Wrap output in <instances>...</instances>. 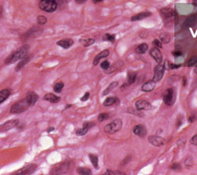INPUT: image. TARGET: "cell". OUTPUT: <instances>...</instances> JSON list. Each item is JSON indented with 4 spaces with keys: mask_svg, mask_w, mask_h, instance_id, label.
<instances>
[{
    "mask_svg": "<svg viewBox=\"0 0 197 175\" xmlns=\"http://www.w3.org/2000/svg\"><path fill=\"white\" fill-rule=\"evenodd\" d=\"M194 119H195V118H194L193 116H191V117H190V118H189V119H188V120H189V122H193V121H194Z\"/></svg>",
    "mask_w": 197,
    "mask_h": 175,
    "instance_id": "cell-48",
    "label": "cell"
},
{
    "mask_svg": "<svg viewBox=\"0 0 197 175\" xmlns=\"http://www.w3.org/2000/svg\"><path fill=\"white\" fill-rule=\"evenodd\" d=\"M18 123H19V121L17 119L8 121V122L4 123L3 125L0 126V131H8V130H10V129L16 127V126L18 125Z\"/></svg>",
    "mask_w": 197,
    "mask_h": 175,
    "instance_id": "cell-12",
    "label": "cell"
},
{
    "mask_svg": "<svg viewBox=\"0 0 197 175\" xmlns=\"http://www.w3.org/2000/svg\"><path fill=\"white\" fill-rule=\"evenodd\" d=\"M89 157H90V160H91L92 164H93V165H94V167H95L96 169H98V167H99V166H98V161H99L98 155L91 153V155H89Z\"/></svg>",
    "mask_w": 197,
    "mask_h": 175,
    "instance_id": "cell-26",
    "label": "cell"
},
{
    "mask_svg": "<svg viewBox=\"0 0 197 175\" xmlns=\"http://www.w3.org/2000/svg\"><path fill=\"white\" fill-rule=\"evenodd\" d=\"M121 126H122L121 120L115 119V120H113L112 123H109V125L105 126L104 131H105V133H107V134H114V133H117V131L120 130Z\"/></svg>",
    "mask_w": 197,
    "mask_h": 175,
    "instance_id": "cell-3",
    "label": "cell"
},
{
    "mask_svg": "<svg viewBox=\"0 0 197 175\" xmlns=\"http://www.w3.org/2000/svg\"><path fill=\"white\" fill-rule=\"evenodd\" d=\"M190 143H191V144H192V145H194V146H197V135L193 136L192 138H191Z\"/></svg>",
    "mask_w": 197,
    "mask_h": 175,
    "instance_id": "cell-40",
    "label": "cell"
},
{
    "mask_svg": "<svg viewBox=\"0 0 197 175\" xmlns=\"http://www.w3.org/2000/svg\"><path fill=\"white\" fill-rule=\"evenodd\" d=\"M94 123H85L84 126H83V128L81 129H78L76 131V135L78 136H84L85 134H87V132L89 131V129L94 127Z\"/></svg>",
    "mask_w": 197,
    "mask_h": 175,
    "instance_id": "cell-14",
    "label": "cell"
},
{
    "mask_svg": "<svg viewBox=\"0 0 197 175\" xmlns=\"http://www.w3.org/2000/svg\"><path fill=\"white\" fill-rule=\"evenodd\" d=\"M192 4L195 5V6H197V0H193L192 1Z\"/></svg>",
    "mask_w": 197,
    "mask_h": 175,
    "instance_id": "cell-49",
    "label": "cell"
},
{
    "mask_svg": "<svg viewBox=\"0 0 197 175\" xmlns=\"http://www.w3.org/2000/svg\"><path fill=\"white\" fill-rule=\"evenodd\" d=\"M133 133L135 134L136 136L144 137L145 135H146L147 131H146V128H145L143 125H137L133 128Z\"/></svg>",
    "mask_w": 197,
    "mask_h": 175,
    "instance_id": "cell-15",
    "label": "cell"
},
{
    "mask_svg": "<svg viewBox=\"0 0 197 175\" xmlns=\"http://www.w3.org/2000/svg\"><path fill=\"white\" fill-rule=\"evenodd\" d=\"M28 107H29V104H28V102H27V101L26 99H22V101H18L13 104L10 112L13 113V114H18V113L26 111Z\"/></svg>",
    "mask_w": 197,
    "mask_h": 175,
    "instance_id": "cell-4",
    "label": "cell"
},
{
    "mask_svg": "<svg viewBox=\"0 0 197 175\" xmlns=\"http://www.w3.org/2000/svg\"><path fill=\"white\" fill-rule=\"evenodd\" d=\"M26 101L28 102L29 106H33L37 103V101H39V96L36 93H29L26 96Z\"/></svg>",
    "mask_w": 197,
    "mask_h": 175,
    "instance_id": "cell-11",
    "label": "cell"
},
{
    "mask_svg": "<svg viewBox=\"0 0 197 175\" xmlns=\"http://www.w3.org/2000/svg\"><path fill=\"white\" fill-rule=\"evenodd\" d=\"M172 54H174L175 57H177V56H181L182 53H181V51H174V52H172Z\"/></svg>",
    "mask_w": 197,
    "mask_h": 175,
    "instance_id": "cell-44",
    "label": "cell"
},
{
    "mask_svg": "<svg viewBox=\"0 0 197 175\" xmlns=\"http://www.w3.org/2000/svg\"><path fill=\"white\" fill-rule=\"evenodd\" d=\"M114 39H115V37L113 36V34H107L104 37V40H107V41H110V42H113L114 41Z\"/></svg>",
    "mask_w": 197,
    "mask_h": 175,
    "instance_id": "cell-34",
    "label": "cell"
},
{
    "mask_svg": "<svg viewBox=\"0 0 197 175\" xmlns=\"http://www.w3.org/2000/svg\"><path fill=\"white\" fill-rule=\"evenodd\" d=\"M171 168L172 169H179L180 165H179V164H177V163H174V164H172V165L171 166Z\"/></svg>",
    "mask_w": 197,
    "mask_h": 175,
    "instance_id": "cell-43",
    "label": "cell"
},
{
    "mask_svg": "<svg viewBox=\"0 0 197 175\" xmlns=\"http://www.w3.org/2000/svg\"><path fill=\"white\" fill-rule=\"evenodd\" d=\"M153 44L155 45V46L157 47V48H161V47H163V46H162V42H161L159 39H155V40H154V41H153Z\"/></svg>",
    "mask_w": 197,
    "mask_h": 175,
    "instance_id": "cell-39",
    "label": "cell"
},
{
    "mask_svg": "<svg viewBox=\"0 0 197 175\" xmlns=\"http://www.w3.org/2000/svg\"><path fill=\"white\" fill-rule=\"evenodd\" d=\"M29 60H30V57H28V56H25V57H24V58L21 59V61H20V62H19V64L17 65V67H16V71H20V70L22 69L23 67L25 66L26 64L29 62Z\"/></svg>",
    "mask_w": 197,
    "mask_h": 175,
    "instance_id": "cell-23",
    "label": "cell"
},
{
    "mask_svg": "<svg viewBox=\"0 0 197 175\" xmlns=\"http://www.w3.org/2000/svg\"><path fill=\"white\" fill-rule=\"evenodd\" d=\"M109 115L107 114V113H101V114L99 115V121L100 122L109 119Z\"/></svg>",
    "mask_w": 197,
    "mask_h": 175,
    "instance_id": "cell-35",
    "label": "cell"
},
{
    "mask_svg": "<svg viewBox=\"0 0 197 175\" xmlns=\"http://www.w3.org/2000/svg\"><path fill=\"white\" fill-rule=\"evenodd\" d=\"M106 174L107 175H124V172H121V171H112V170H107L106 172Z\"/></svg>",
    "mask_w": 197,
    "mask_h": 175,
    "instance_id": "cell-37",
    "label": "cell"
},
{
    "mask_svg": "<svg viewBox=\"0 0 197 175\" xmlns=\"http://www.w3.org/2000/svg\"><path fill=\"white\" fill-rule=\"evenodd\" d=\"M180 67V65H175V64H171L169 65V69H177V68H179Z\"/></svg>",
    "mask_w": 197,
    "mask_h": 175,
    "instance_id": "cell-45",
    "label": "cell"
},
{
    "mask_svg": "<svg viewBox=\"0 0 197 175\" xmlns=\"http://www.w3.org/2000/svg\"><path fill=\"white\" fill-rule=\"evenodd\" d=\"M117 85H118V84H117V82H113V83H112V84H110V85L109 86V88L105 90V91H104V93H102V95H104V96L107 95V93H110V91H112L113 90V89L117 88Z\"/></svg>",
    "mask_w": 197,
    "mask_h": 175,
    "instance_id": "cell-28",
    "label": "cell"
},
{
    "mask_svg": "<svg viewBox=\"0 0 197 175\" xmlns=\"http://www.w3.org/2000/svg\"><path fill=\"white\" fill-rule=\"evenodd\" d=\"M161 14L165 18H172L174 17V10L171 8H163L161 10Z\"/></svg>",
    "mask_w": 197,
    "mask_h": 175,
    "instance_id": "cell-21",
    "label": "cell"
},
{
    "mask_svg": "<svg viewBox=\"0 0 197 175\" xmlns=\"http://www.w3.org/2000/svg\"><path fill=\"white\" fill-rule=\"evenodd\" d=\"M89 96H90V93H85V96H83L82 98H81V101H86L87 99L89 98Z\"/></svg>",
    "mask_w": 197,
    "mask_h": 175,
    "instance_id": "cell-42",
    "label": "cell"
},
{
    "mask_svg": "<svg viewBox=\"0 0 197 175\" xmlns=\"http://www.w3.org/2000/svg\"><path fill=\"white\" fill-rule=\"evenodd\" d=\"M197 24V14L190 15L188 18H186L183 24V28H191V27L195 26Z\"/></svg>",
    "mask_w": 197,
    "mask_h": 175,
    "instance_id": "cell-8",
    "label": "cell"
},
{
    "mask_svg": "<svg viewBox=\"0 0 197 175\" xmlns=\"http://www.w3.org/2000/svg\"><path fill=\"white\" fill-rule=\"evenodd\" d=\"M47 22V19L45 18L44 16H39V17H37V23H39L40 25H44Z\"/></svg>",
    "mask_w": 197,
    "mask_h": 175,
    "instance_id": "cell-36",
    "label": "cell"
},
{
    "mask_svg": "<svg viewBox=\"0 0 197 175\" xmlns=\"http://www.w3.org/2000/svg\"><path fill=\"white\" fill-rule=\"evenodd\" d=\"M72 44H73V40L70 39H61V40H59V41H57V45H59V46H61L63 48H65V49L69 48L70 46H72Z\"/></svg>",
    "mask_w": 197,
    "mask_h": 175,
    "instance_id": "cell-16",
    "label": "cell"
},
{
    "mask_svg": "<svg viewBox=\"0 0 197 175\" xmlns=\"http://www.w3.org/2000/svg\"><path fill=\"white\" fill-rule=\"evenodd\" d=\"M151 15H152V14H151L150 12H142V13H139V14H137V15H134L133 17L131 18V21L143 20V19H145V18L150 17Z\"/></svg>",
    "mask_w": 197,
    "mask_h": 175,
    "instance_id": "cell-19",
    "label": "cell"
},
{
    "mask_svg": "<svg viewBox=\"0 0 197 175\" xmlns=\"http://www.w3.org/2000/svg\"><path fill=\"white\" fill-rule=\"evenodd\" d=\"M136 108L138 110H150L151 109V104L147 101H144V99H139V101H136L135 103Z\"/></svg>",
    "mask_w": 197,
    "mask_h": 175,
    "instance_id": "cell-10",
    "label": "cell"
},
{
    "mask_svg": "<svg viewBox=\"0 0 197 175\" xmlns=\"http://www.w3.org/2000/svg\"><path fill=\"white\" fill-rule=\"evenodd\" d=\"M78 173L79 174H84V175H90L92 172H91V170L89 168H87V167H80V168H78Z\"/></svg>",
    "mask_w": 197,
    "mask_h": 175,
    "instance_id": "cell-31",
    "label": "cell"
},
{
    "mask_svg": "<svg viewBox=\"0 0 197 175\" xmlns=\"http://www.w3.org/2000/svg\"><path fill=\"white\" fill-rule=\"evenodd\" d=\"M68 1H69V0H56L57 5H60V6H62V5H65Z\"/></svg>",
    "mask_w": 197,
    "mask_h": 175,
    "instance_id": "cell-41",
    "label": "cell"
},
{
    "mask_svg": "<svg viewBox=\"0 0 197 175\" xmlns=\"http://www.w3.org/2000/svg\"><path fill=\"white\" fill-rule=\"evenodd\" d=\"M50 131H53V127H50V128H48L47 132H50Z\"/></svg>",
    "mask_w": 197,
    "mask_h": 175,
    "instance_id": "cell-51",
    "label": "cell"
},
{
    "mask_svg": "<svg viewBox=\"0 0 197 175\" xmlns=\"http://www.w3.org/2000/svg\"><path fill=\"white\" fill-rule=\"evenodd\" d=\"M37 169V165L36 164H29V165L25 166L24 168L21 169L20 171L16 172L15 174H19V175H24V174H32L33 172Z\"/></svg>",
    "mask_w": 197,
    "mask_h": 175,
    "instance_id": "cell-9",
    "label": "cell"
},
{
    "mask_svg": "<svg viewBox=\"0 0 197 175\" xmlns=\"http://www.w3.org/2000/svg\"><path fill=\"white\" fill-rule=\"evenodd\" d=\"M148 140H149V143L151 145H153V146L155 147H162L165 145V139L161 138V137L159 136H150L149 138H148Z\"/></svg>",
    "mask_w": 197,
    "mask_h": 175,
    "instance_id": "cell-7",
    "label": "cell"
},
{
    "mask_svg": "<svg viewBox=\"0 0 197 175\" xmlns=\"http://www.w3.org/2000/svg\"><path fill=\"white\" fill-rule=\"evenodd\" d=\"M136 80V73L133 71L129 72L128 73V84H133L134 82H135Z\"/></svg>",
    "mask_w": 197,
    "mask_h": 175,
    "instance_id": "cell-29",
    "label": "cell"
},
{
    "mask_svg": "<svg viewBox=\"0 0 197 175\" xmlns=\"http://www.w3.org/2000/svg\"><path fill=\"white\" fill-rule=\"evenodd\" d=\"M10 96V91L9 90H2L0 91V103H2L6 99L9 98Z\"/></svg>",
    "mask_w": 197,
    "mask_h": 175,
    "instance_id": "cell-22",
    "label": "cell"
},
{
    "mask_svg": "<svg viewBox=\"0 0 197 175\" xmlns=\"http://www.w3.org/2000/svg\"><path fill=\"white\" fill-rule=\"evenodd\" d=\"M155 87H156V82H154V81H149V82L145 83V84L142 86V91H151L155 89Z\"/></svg>",
    "mask_w": 197,
    "mask_h": 175,
    "instance_id": "cell-18",
    "label": "cell"
},
{
    "mask_svg": "<svg viewBox=\"0 0 197 175\" xmlns=\"http://www.w3.org/2000/svg\"><path fill=\"white\" fill-rule=\"evenodd\" d=\"M195 65H196V67H195V73L197 74V63L195 64Z\"/></svg>",
    "mask_w": 197,
    "mask_h": 175,
    "instance_id": "cell-52",
    "label": "cell"
},
{
    "mask_svg": "<svg viewBox=\"0 0 197 175\" xmlns=\"http://www.w3.org/2000/svg\"><path fill=\"white\" fill-rule=\"evenodd\" d=\"M150 54H151V56H152L154 59H155L156 61H157L158 63H161L162 60H163V56H162L161 51L159 50V48H157V47L152 48L151 51H150Z\"/></svg>",
    "mask_w": 197,
    "mask_h": 175,
    "instance_id": "cell-13",
    "label": "cell"
},
{
    "mask_svg": "<svg viewBox=\"0 0 197 175\" xmlns=\"http://www.w3.org/2000/svg\"><path fill=\"white\" fill-rule=\"evenodd\" d=\"M175 101V91L174 89H168L164 93V102L166 105L171 106L174 103Z\"/></svg>",
    "mask_w": 197,
    "mask_h": 175,
    "instance_id": "cell-5",
    "label": "cell"
},
{
    "mask_svg": "<svg viewBox=\"0 0 197 175\" xmlns=\"http://www.w3.org/2000/svg\"><path fill=\"white\" fill-rule=\"evenodd\" d=\"M44 101H49V102H52V103H56V102H58L60 101V98L55 95H53V93H47V95L44 96Z\"/></svg>",
    "mask_w": 197,
    "mask_h": 175,
    "instance_id": "cell-20",
    "label": "cell"
},
{
    "mask_svg": "<svg viewBox=\"0 0 197 175\" xmlns=\"http://www.w3.org/2000/svg\"><path fill=\"white\" fill-rule=\"evenodd\" d=\"M102 0H93V2H94V3H95V4L100 3V2H102Z\"/></svg>",
    "mask_w": 197,
    "mask_h": 175,
    "instance_id": "cell-47",
    "label": "cell"
},
{
    "mask_svg": "<svg viewBox=\"0 0 197 175\" xmlns=\"http://www.w3.org/2000/svg\"><path fill=\"white\" fill-rule=\"evenodd\" d=\"M147 50H148V44H139L138 46L136 47V49H135L136 52L139 53V54H143V53L147 52Z\"/></svg>",
    "mask_w": 197,
    "mask_h": 175,
    "instance_id": "cell-24",
    "label": "cell"
},
{
    "mask_svg": "<svg viewBox=\"0 0 197 175\" xmlns=\"http://www.w3.org/2000/svg\"><path fill=\"white\" fill-rule=\"evenodd\" d=\"M27 53H28V46H27V45L22 46L21 48H19V49L14 51L12 54H10L8 56L7 59L5 60V64L8 65V64H11V63L16 62V61H18V60H21L22 58L27 56Z\"/></svg>",
    "mask_w": 197,
    "mask_h": 175,
    "instance_id": "cell-1",
    "label": "cell"
},
{
    "mask_svg": "<svg viewBox=\"0 0 197 175\" xmlns=\"http://www.w3.org/2000/svg\"><path fill=\"white\" fill-rule=\"evenodd\" d=\"M63 87H64V84L62 82H59V83H57V84H55V86H54V91L55 93H60V91H62V89H63Z\"/></svg>",
    "mask_w": 197,
    "mask_h": 175,
    "instance_id": "cell-32",
    "label": "cell"
},
{
    "mask_svg": "<svg viewBox=\"0 0 197 175\" xmlns=\"http://www.w3.org/2000/svg\"><path fill=\"white\" fill-rule=\"evenodd\" d=\"M118 99L117 98H113V96H110V98H107L106 101H104V105L105 106H110L113 105L114 103H117Z\"/></svg>",
    "mask_w": 197,
    "mask_h": 175,
    "instance_id": "cell-25",
    "label": "cell"
},
{
    "mask_svg": "<svg viewBox=\"0 0 197 175\" xmlns=\"http://www.w3.org/2000/svg\"><path fill=\"white\" fill-rule=\"evenodd\" d=\"M164 72H165V67L163 64L159 63L155 68V71H154V78L153 81L154 82H159V81L162 80V78L164 76Z\"/></svg>",
    "mask_w": 197,
    "mask_h": 175,
    "instance_id": "cell-6",
    "label": "cell"
},
{
    "mask_svg": "<svg viewBox=\"0 0 197 175\" xmlns=\"http://www.w3.org/2000/svg\"><path fill=\"white\" fill-rule=\"evenodd\" d=\"M39 6L40 8V10L48 13L54 12L56 9H57V2L56 0H40Z\"/></svg>",
    "mask_w": 197,
    "mask_h": 175,
    "instance_id": "cell-2",
    "label": "cell"
},
{
    "mask_svg": "<svg viewBox=\"0 0 197 175\" xmlns=\"http://www.w3.org/2000/svg\"><path fill=\"white\" fill-rule=\"evenodd\" d=\"M185 84H186V79L183 78V86H185Z\"/></svg>",
    "mask_w": 197,
    "mask_h": 175,
    "instance_id": "cell-50",
    "label": "cell"
},
{
    "mask_svg": "<svg viewBox=\"0 0 197 175\" xmlns=\"http://www.w3.org/2000/svg\"><path fill=\"white\" fill-rule=\"evenodd\" d=\"M76 1V3H78V4H82V3H85L87 0H75Z\"/></svg>",
    "mask_w": 197,
    "mask_h": 175,
    "instance_id": "cell-46",
    "label": "cell"
},
{
    "mask_svg": "<svg viewBox=\"0 0 197 175\" xmlns=\"http://www.w3.org/2000/svg\"><path fill=\"white\" fill-rule=\"evenodd\" d=\"M109 50H104V51H102L100 54H98L95 57V59H94V65H98L99 64V62H100V60L101 59H102V58H106V57H107L109 56Z\"/></svg>",
    "mask_w": 197,
    "mask_h": 175,
    "instance_id": "cell-17",
    "label": "cell"
},
{
    "mask_svg": "<svg viewBox=\"0 0 197 175\" xmlns=\"http://www.w3.org/2000/svg\"><path fill=\"white\" fill-rule=\"evenodd\" d=\"M160 39L163 44H169L171 40V36L169 34H162L160 36Z\"/></svg>",
    "mask_w": 197,
    "mask_h": 175,
    "instance_id": "cell-27",
    "label": "cell"
},
{
    "mask_svg": "<svg viewBox=\"0 0 197 175\" xmlns=\"http://www.w3.org/2000/svg\"><path fill=\"white\" fill-rule=\"evenodd\" d=\"M196 63H197V57H196V56H193V57H191L189 60H188L187 66L188 67H192V66L195 65Z\"/></svg>",
    "mask_w": 197,
    "mask_h": 175,
    "instance_id": "cell-33",
    "label": "cell"
},
{
    "mask_svg": "<svg viewBox=\"0 0 197 175\" xmlns=\"http://www.w3.org/2000/svg\"><path fill=\"white\" fill-rule=\"evenodd\" d=\"M81 44H84V46H89V45L93 44L95 42V39H80Z\"/></svg>",
    "mask_w": 197,
    "mask_h": 175,
    "instance_id": "cell-30",
    "label": "cell"
},
{
    "mask_svg": "<svg viewBox=\"0 0 197 175\" xmlns=\"http://www.w3.org/2000/svg\"><path fill=\"white\" fill-rule=\"evenodd\" d=\"M110 67V65H109V61H104V62H102L101 63V68L102 69H105V70H107Z\"/></svg>",
    "mask_w": 197,
    "mask_h": 175,
    "instance_id": "cell-38",
    "label": "cell"
}]
</instances>
